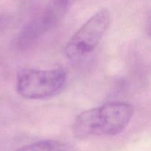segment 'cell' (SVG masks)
<instances>
[{"label":"cell","instance_id":"cell-1","mask_svg":"<svg viewBox=\"0 0 151 151\" xmlns=\"http://www.w3.org/2000/svg\"><path fill=\"white\" fill-rule=\"evenodd\" d=\"M134 113L132 105L126 102L107 103L79 114L72 131L78 138L116 136L125 131Z\"/></svg>","mask_w":151,"mask_h":151},{"label":"cell","instance_id":"cell-3","mask_svg":"<svg viewBox=\"0 0 151 151\" xmlns=\"http://www.w3.org/2000/svg\"><path fill=\"white\" fill-rule=\"evenodd\" d=\"M110 24V14L106 8L93 15L68 41L64 48L69 60L78 61L94 51Z\"/></svg>","mask_w":151,"mask_h":151},{"label":"cell","instance_id":"cell-4","mask_svg":"<svg viewBox=\"0 0 151 151\" xmlns=\"http://www.w3.org/2000/svg\"><path fill=\"white\" fill-rule=\"evenodd\" d=\"M73 3L71 0H50L44 10L21 29L16 39V47L27 50L35 45L60 22Z\"/></svg>","mask_w":151,"mask_h":151},{"label":"cell","instance_id":"cell-5","mask_svg":"<svg viewBox=\"0 0 151 151\" xmlns=\"http://www.w3.org/2000/svg\"><path fill=\"white\" fill-rule=\"evenodd\" d=\"M16 151H75V149L68 143L47 139L27 145Z\"/></svg>","mask_w":151,"mask_h":151},{"label":"cell","instance_id":"cell-6","mask_svg":"<svg viewBox=\"0 0 151 151\" xmlns=\"http://www.w3.org/2000/svg\"><path fill=\"white\" fill-rule=\"evenodd\" d=\"M71 1H72V2H75V0H71Z\"/></svg>","mask_w":151,"mask_h":151},{"label":"cell","instance_id":"cell-2","mask_svg":"<svg viewBox=\"0 0 151 151\" xmlns=\"http://www.w3.org/2000/svg\"><path fill=\"white\" fill-rule=\"evenodd\" d=\"M67 79L62 69H21L16 76V91L22 97L41 100L55 95L63 88Z\"/></svg>","mask_w":151,"mask_h":151}]
</instances>
